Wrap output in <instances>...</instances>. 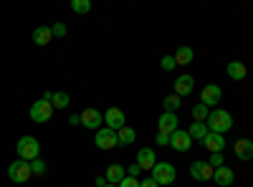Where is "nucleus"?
I'll return each instance as SVG.
<instances>
[{"mask_svg":"<svg viewBox=\"0 0 253 187\" xmlns=\"http://www.w3.org/2000/svg\"><path fill=\"white\" fill-rule=\"evenodd\" d=\"M51 99H53V91H46L43 96H41L38 101H33V107H31V121H36V124H46L51 116H53V104H51Z\"/></svg>","mask_w":253,"mask_h":187,"instance_id":"f257e3e1","label":"nucleus"},{"mask_svg":"<svg viewBox=\"0 0 253 187\" xmlns=\"http://www.w3.org/2000/svg\"><path fill=\"white\" fill-rule=\"evenodd\" d=\"M208 124V132H215V134H225L233 129V116H230L225 109H213L205 119Z\"/></svg>","mask_w":253,"mask_h":187,"instance_id":"f03ea898","label":"nucleus"},{"mask_svg":"<svg viewBox=\"0 0 253 187\" xmlns=\"http://www.w3.org/2000/svg\"><path fill=\"white\" fill-rule=\"evenodd\" d=\"M15 152H18V159H26V162H33L41 157V142L31 134L20 137L18 144H15Z\"/></svg>","mask_w":253,"mask_h":187,"instance_id":"7ed1b4c3","label":"nucleus"},{"mask_svg":"<svg viewBox=\"0 0 253 187\" xmlns=\"http://www.w3.org/2000/svg\"><path fill=\"white\" fill-rule=\"evenodd\" d=\"M160 187H167V185H172L177 180V170H175V164L170 162H157L155 167H152V175H150Z\"/></svg>","mask_w":253,"mask_h":187,"instance_id":"20e7f679","label":"nucleus"},{"mask_svg":"<svg viewBox=\"0 0 253 187\" xmlns=\"http://www.w3.org/2000/svg\"><path fill=\"white\" fill-rule=\"evenodd\" d=\"M8 177L13 180V182H28L31 177H33V172H31V162H26V159H15V162H10V167H8Z\"/></svg>","mask_w":253,"mask_h":187,"instance_id":"39448f33","label":"nucleus"},{"mask_svg":"<svg viewBox=\"0 0 253 187\" xmlns=\"http://www.w3.org/2000/svg\"><path fill=\"white\" fill-rule=\"evenodd\" d=\"M94 144H96V150H101V152L114 150L117 147V132L109 129V127H101L96 132V137H94Z\"/></svg>","mask_w":253,"mask_h":187,"instance_id":"423d86ee","label":"nucleus"},{"mask_svg":"<svg viewBox=\"0 0 253 187\" xmlns=\"http://www.w3.org/2000/svg\"><path fill=\"white\" fill-rule=\"evenodd\" d=\"M213 175H215V170L210 167L208 162H203V159H198V162L190 164V177L198 180V182H208V180H213Z\"/></svg>","mask_w":253,"mask_h":187,"instance_id":"0eeeda50","label":"nucleus"},{"mask_svg":"<svg viewBox=\"0 0 253 187\" xmlns=\"http://www.w3.org/2000/svg\"><path fill=\"white\" fill-rule=\"evenodd\" d=\"M101 124H104V114H101L99 109H84V112H81V127L99 132Z\"/></svg>","mask_w":253,"mask_h":187,"instance_id":"6e6552de","label":"nucleus"},{"mask_svg":"<svg viewBox=\"0 0 253 187\" xmlns=\"http://www.w3.org/2000/svg\"><path fill=\"white\" fill-rule=\"evenodd\" d=\"M177 129H180V127H177V114H172V112H165V114L157 119V132H160V134L172 137Z\"/></svg>","mask_w":253,"mask_h":187,"instance_id":"1a4fd4ad","label":"nucleus"},{"mask_svg":"<svg viewBox=\"0 0 253 187\" xmlns=\"http://www.w3.org/2000/svg\"><path fill=\"white\" fill-rule=\"evenodd\" d=\"M104 121H107V127L114 129V132H119L122 127H126V116H124V112L117 109V107H109V109H107V114H104Z\"/></svg>","mask_w":253,"mask_h":187,"instance_id":"9d476101","label":"nucleus"},{"mask_svg":"<svg viewBox=\"0 0 253 187\" xmlns=\"http://www.w3.org/2000/svg\"><path fill=\"white\" fill-rule=\"evenodd\" d=\"M223 99V89L218 84H208L203 91H200V104H205V107H215V104Z\"/></svg>","mask_w":253,"mask_h":187,"instance_id":"9b49d317","label":"nucleus"},{"mask_svg":"<svg viewBox=\"0 0 253 187\" xmlns=\"http://www.w3.org/2000/svg\"><path fill=\"white\" fill-rule=\"evenodd\" d=\"M225 137L223 134H215V132H208L205 134V139H203V147L208 150V152H213V154H220L223 150H225Z\"/></svg>","mask_w":253,"mask_h":187,"instance_id":"f8f14e48","label":"nucleus"},{"mask_svg":"<svg viewBox=\"0 0 253 187\" xmlns=\"http://www.w3.org/2000/svg\"><path fill=\"white\" fill-rule=\"evenodd\" d=\"M170 147L175 152H187L190 147H193V137H190L185 129H177L172 137H170Z\"/></svg>","mask_w":253,"mask_h":187,"instance_id":"ddd939ff","label":"nucleus"},{"mask_svg":"<svg viewBox=\"0 0 253 187\" xmlns=\"http://www.w3.org/2000/svg\"><path fill=\"white\" fill-rule=\"evenodd\" d=\"M195 89V78L190 76V74H182V76H177L175 78V94L182 99V96H187L190 91Z\"/></svg>","mask_w":253,"mask_h":187,"instance_id":"4468645a","label":"nucleus"},{"mask_svg":"<svg viewBox=\"0 0 253 187\" xmlns=\"http://www.w3.org/2000/svg\"><path fill=\"white\" fill-rule=\"evenodd\" d=\"M137 164H139L142 170H150V172H152V167L157 164L155 150H150V147H142V150L137 152Z\"/></svg>","mask_w":253,"mask_h":187,"instance_id":"2eb2a0df","label":"nucleus"},{"mask_svg":"<svg viewBox=\"0 0 253 187\" xmlns=\"http://www.w3.org/2000/svg\"><path fill=\"white\" fill-rule=\"evenodd\" d=\"M233 152H236V157H238L241 162H251V159H253V142L238 139V142L233 144Z\"/></svg>","mask_w":253,"mask_h":187,"instance_id":"dca6fc26","label":"nucleus"},{"mask_svg":"<svg viewBox=\"0 0 253 187\" xmlns=\"http://www.w3.org/2000/svg\"><path fill=\"white\" fill-rule=\"evenodd\" d=\"M225 71H228V78H233V81H243L248 76V69H246L243 61H228Z\"/></svg>","mask_w":253,"mask_h":187,"instance_id":"f3484780","label":"nucleus"},{"mask_svg":"<svg viewBox=\"0 0 253 187\" xmlns=\"http://www.w3.org/2000/svg\"><path fill=\"white\" fill-rule=\"evenodd\" d=\"M233 180H236L233 170L225 167V164H223V167H218V170H215V175H213V182H215V185H220V187H230V185H233Z\"/></svg>","mask_w":253,"mask_h":187,"instance_id":"a211bd4d","label":"nucleus"},{"mask_svg":"<svg viewBox=\"0 0 253 187\" xmlns=\"http://www.w3.org/2000/svg\"><path fill=\"white\" fill-rule=\"evenodd\" d=\"M53 40V33H51V26H38L33 31V43L36 46H48Z\"/></svg>","mask_w":253,"mask_h":187,"instance_id":"6ab92c4d","label":"nucleus"},{"mask_svg":"<svg viewBox=\"0 0 253 187\" xmlns=\"http://www.w3.org/2000/svg\"><path fill=\"white\" fill-rule=\"evenodd\" d=\"M193 58H195V51L190 48V46H180L175 51V64L177 66H187V64H193Z\"/></svg>","mask_w":253,"mask_h":187,"instance_id":"aec40b11","label":"nucleus"},{"mask_svg":"<svg viewBox=\"0 0 253 187\" xmlns=\"http://www.w3.org/2000/svg\"><path fill=\"white\" fill-rule=\"evenodd\" d=\"M137 139V132L132 127H122L117 132V147H129V144Z\"/></svg>","mask_w":253,"mask_h":187,"instance_id":"412c9836","label":"nucleus"},{"mask_svg":"<svg viewBox=\"0 0 253 187\" xmlns=\"http://www.w3.org/2000/svg\"><path fill=\"white\" fill-rule=\"evenodd\" d=\"M104 177H107V182H109V185H119V182L126 177V170L122 167V164H112V167L107 170V175H104Z\"/></svg>","mask_w":253,"mask_h":187,"instance_id":"4be33fe9","label":"nucleus"},{"mask_svg":"<svg viewBox=\"0 0 253 187\" xmlns=\"http://www.w3.org/2000/svg\"><path fill=\"white\" fill-rule=\"evenodd\" d=\"M187 134L190 137H193V139H205V134H208V124L205 121H193V124H190V129H187Z\"/></svg>","mask_w":253,"mask_h":187,"instance_id":"5701e85b","label":"nucleus"},{"mask_svg":"<svg viewBox=\"0 0 253 187\" xmlns=\"http://www.w3.org/2000/svg\"><path fill=\"white\" fill-rule=\"evenodd\" d=\"M51 104H53V109H66L69 104H71V99H69V94H66V91H53Z\"/></svg>","mask_w":253,"mask_h":187,"instance_id":"b1692460","label":"nucleus"},{"mask_svg":"<svg viewBox=\"0 0 253 187\" xmlns=\"http://www.w3.org/2000/svg\"><path fill=\"white\" fill-rule=\"evenodd\" d=\"M180 104H182V101H180V96H177V94H170V96H165L162 107H165V112H172V114H175V112L180 109Z\"/></svg>","mask_w":253,"mask_h":187,"instance_id":"393cba45","label":"nucleus"},{"mask_svg":"<svg viewBox=\"0 0 253 187\" xmlns=\"http://www.w3.org/2000/svg\"><path fill=\"white\" fill-rule=\"evenodd\" d=\"M71 10L74 13H89L91 10V0H71Z\"/></svg>","mask_w":253,"mask_h":187,"instance_id":"a878e982","label":"nucleus"},{"mask_svg":"<svg viewBox=\"0 0 253 187\" xmlns=\"http://www.w3.org/2000/svg\"><path fill=\"white\" fill-rule=\"evenodd\" d=\"M208 107H205V104H195V107H193V119L195 121H205L208 119Z\"/></svg>","mask_w":253,"mask_h":187,"instance_id":"bb28decb","label":"nucleus"},{"mask_svg":"<svg viewBox=\"0 0 253 187\" xmlns=\"http://www.w3.org/2000/svg\"><path fill=\"white\" fill-rule=\"evenodd\" d=\"M31 172L38 175V177H41V175H46V159H41V157L33 159V162H31Z\"/></svg>","mask_w":253,"mask_h":187,"instance_id":"cd10ccee","label":"nucleus"},{"mask_svg":"<svg viewBox=\"0 0 253 187\" xmlns=\"http://www.w3.org/2000/svg\"><path fill=\"white\" fill-rule=\"evenodd\" d=\"M160 66H162V71H167V74H170V71H175V56H165L162 61H160Z\"/></svg>","mask_w":253,"mask_h":187,"instance_id":"c85d7f7f","label":"nucleus"},{"mask_svg":"<svg viewBox=\"0 0 253 187\" xmlns=\"http://www.w3.org/2000/svg\"><path fill=\"white\" fill-rule=\"evenodd\" d=\"M51 33H53V38H63V36H66V26H63V23H53Z\"/></svg>","mask_w":253,"mask_h":187,"instance_id":"c756f323","label":"nucleus"},{"mask_svg":"<svg viewBox=\"0 0 253 187\" xmlns=\"http://www.w3.org/2000/svg\"><path fill=\"white\" fill-rule=\"evenodd\" d=\"M208 164L213 170H218V167H223V154H210V159H208Z\"/></svg>","mask_w":253,"mask_h":187,"instance_id":"7c9ffc66","label":"nucleus"},{"mask_svg":"<svg viewBox=\"0 0 253 187\" xmlns=\"http://www.w3.org/2000/svg\"><path fill=\"white\" fill-rule=\"evenodd\" d=\"M117 187H139V180H137V177H129V175H126V177H124V180H122V182H119Z\"/></svg>","mask_w":253,"mask_h":187,"instance_id":"2f4dec72","label":"nucleus"},{"mask_svg":"<svg viewBox=\"0 0 253 187\" xmlns=\"http://www.w3.org/2000/svg\"><path fill=\"white\" fill-rule=\"evenodd\" d=\"M126 175H129V177H139V175H142V167H139L137 162H132L129 167H126Z\"/></svg>","mask_w":253,"mask_h":187,"instance_id":"473e14b6","label":"nucleus"},{"mask_svg":"<svg viewBox=\"0 0 253 187\" xmlns=\"http://www.w3.org/2000/svg\"><path fill=\"white\" fill-rule=\"evenodd\" d=\"M155 142L160 144V147H167V144H170V137H167V134H160V132H157V137H155Z\"/></svg>","mask_w":253,"mask_h":187,"instance_id":"72a5a7b5","label":"nucleus"},{"mask_svg":"<svg viewBox=\"0 0 253 187\" xmlns=\"http://www.w3.org/2000/svg\"><path fill=\"white\" fill-rule=\"evenodd\" d=\"M139 187H160L152 177H147V180H139Z\"/></svg>","mask_w":253,"mask_h":187,"instance_id":"f704fd0d","label":"nucleus"},{"mask_svg":"<svg viewBox=\"0 0 253 187\" xmlns=\"http://www.w3.org/2000/svg\"><path fill=\"white\" fill-rule=\"evenodd\" d=\"M69 124H71V127H79V124H81V114H71L69 116Z\"/></svg>","mask_w":253,"mask_h":187,"instance_id":"c9c22d12","label":"nucleus"},{"mask_svg":"<svg viewBox=\"0 0 253 187\" xmlns=\"http://www.w3.org/2000/svg\"><path fill=\"white\" fill-rule=\"evenodd\" d=\"M94 185H96V187H107L109 182H107V177H104V175H99V177L94 180Z\"/></svg>","mask_w":253,"mask_h":187,"instance_id":"e433bc0d","label":"nucleus"},{"mask_svg":"<svg viewBox=\"0 0 253 187\" xmlns=\"http://www.w3.org/2000/svg\"><path fill=\"white\" fill-rule=\"evenodd\" d=\"M107 187H117V185H107Z\"/></svg>","mask_w":253,"mask_h":187,"instance_id":"4c0bfd02","label":"nucleus"},{"mask_svg":"<svg viewBox=\"0 0 253 187\" xmlns=\"http://www.w3.org/2000/svg\"><path fill=\"white\" fill-rule=\"evenodd\" d=\"M251 127H253V121H251Z\"/></svg>","mask_w":253,"mask_h":187,"instance_id":"58836bf2","label":"nucleus"},{"mask_svg":"<svg viewBox=\"0 0 253 187\" xmlns=\"http://www.w3.org/2000/svg\"><path fill=\"white\" fill-rule=\"evenodd\" d=\"M23 187H28V185H23Z\"/></svg>","mask_w":253,"mask_h":187,"instance_id":"ea45409f","label":"nucleus"}]
</instances>
